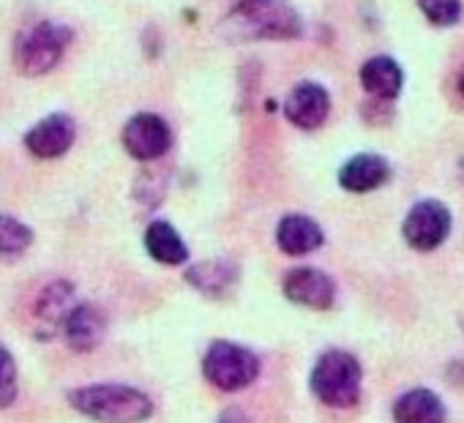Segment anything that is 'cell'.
Listing matches in <instances>:
<instances>
[{
    "instance_id": "d6986e66",
    "label": "cell",
    "mask_w": 464,
    "mask_h": 423,
    "mask_svg": "<svg viewBox=\"0 0 464 423\" xmlns=\"http://www.w3.org/2000/svg\"><path fill=\"white\" fill-rule=\"evenodd\" d=\"M34 244V230L28 225H23L14 216L0 214V260L4 263H14L20 260Z\"/></svg>"
},
{
    "instance_id": "3957f363",
    "label": "cell",
    "mask_w": 464,
    "mask_h": 423,
    "mask_svg": "<svg viewBox=\"0 0 464 423\" xmlns=\"http://www.w3.org/2000/svg\"><path fill=\"white\" fill-rule=\"evenodd\" d=\"M312 393L336 409H347L358 404L361 385H363V369L358 358L347 350H328L317 358L312 374H309Z\"/></svg>"
},
{
    "instance_id": "6da1fadb",
    "label": "cell",
    "mask_w": 464,
    "mask_h": 423,
    "mask_svg": "<svg viewBox=\"0 0 464 423\" xmlns=\"http://www.w3.org/2000/svg\"><path fill=\"white\" fill-rule=\"evenodd\" d=\"M224 31L244 42H285L304 36V20L290 0H238Z\"/></svg>"
},
{
    "instance_id": "277c9868",
    "label": "cell",
    "mask_w": 464,
    "mask_h": 423,
    "mask_svg": "<svg viewBox=\"0 0 464 423\" xmlns=\"http://www.w3.org/2000/svg\"><path fill=\"white\" fill-rule=\"evenodd\" d=\"M202 374L205 380L224 390V393H236L249 388L260 377V358L236 341H213L202 358Z\"/></svg>"
},
{
    "instance_id": "30bf717a",
    "label": "cell",
    "mask_w": 464,
    "mask_h": 423,
    "mask_svg": "<svg viewBox=\"0 0 464 423\" xmlns=\"http://www.w3.org/2000/svg\"><path fill=\"white\" fill-rule=\"evenodd\" d=\"M331 112V96L328 91L320 85V82H298L287 101H285V115L287 120L295 126V129H304V131H314L325 123Z\"/></svg>"
},
{
    "instance_id": "ffe728a7",
    "label": "cell",
    "mask_w": 464,
    "mask_h": 423,
    "mask_svg": "<svg viewBox=\"0 0 464 423\" xmlns=\"http://www.w3.org/2000/svg\"><path fill=\"white\" fill-rule=\"evenodd\" d=\"M418 9L437 28H453L464 17L461 0H418Z\"/></svg>"
},
{
    "instance_id": "8fae6325",
    "label": "cell",
    "mask_w": 464,
    "mask_h": 423,
    "mask_svg": "<svg viewBox=\"0 0 464 423\" xmlns=\"http://www.w3.org/2000/svg\"><path fill=\"white\" fill-rule=\"evenodd\" d=\"M391 180V161L380 153H358L339 169V186L353 194H369Z\"/></svg>"
},
{
    "instance_id": "e0dca14e",
    "label": "cell",
    "mask_w": 464,
    "mask_h": 423,
    "mask_svg": "<svg viewBox=\"0 0 464 423\" xmlns=\"http://www.w3.org/2000/svg\"><path fill=\"white\" fill-rule=\"evenodd\" d=\"M396 423H445V404L429 388H412L393 404Z\"/></svg>"
},
{
    "instance_id": "7c38bea8",
    "label": "cell",
    "mask_w": 464,
    "mask_h": 423,
    "mask_svg": "<svg viewBox=\"0 0 464 423\" xmlns=\"http://www.w3.org/2000/svg\"><path fill=\"white\" fill-rule=\"evenodd\" d=\"M107 336V314L93 303H80L63 325V339L74 352H93Z\"/></svg>"
},
{
    "instance_id": "5bb4252c",
    "label": "cell",
    "mask_w": 464,
    "mask_h": 423,
    "mask_svg": "<svg viewBox=\"0 0 464 423\" xmlns=\"http://www.w3.org/2000/svg\"><path fill=\"white\" fill-rule=\"evenodd\" d=\"M276 244L285 255L304 257V255L317 252L325 244V233L314 219H309L304 214H290L276 227Z\"/></svg>"
},
{
    "instance_id": "ba28073f",
    "label": "cell",
    "mask_w": 464,
    "mask_h": 423,
    "mask_svg": "<svg viewBox=\"0 0 464 423\" xmlns=\"http://www.w3.org/2000/svg\"><path fill=\"white\" fill-rule=\"evenodd\" d=\"M282 293L287 301L312 312H328L336 303V284L320 268H293L285 274Z\"/></svg>"
},
{
    "instance_id": "ac0fdd59",
    "label": "cell",
    "mask_w": 464,
    "mask_h": 423,
    "mask_svg": "<svg viewBox=\"0 0 464 423\" xmlns=\"http://www.w3.org/2000/svg\"><path fill=\"white\" fill-rule=\"evenodd\" d=\"M145 249L161 265H183L188 260V246L169 222H150L145 230Z\"/></svg>"
},
{
    "instance_id": "7402d4cb",
    "label": "cell",
    "mask_w": 464,
    "mask_h": 423,
    "mask_svg": "<svg viewBox=\"0 0 464 423\" xmlns=\"http://www.w3.org/2000/svg\"><path fill=\"white\" fill-rule=\"evenodd\" d=\"M459 93L464 96V69H461V74H459Z\"/></svg>"
},
{
    "instance_id": "52a82bcc",
    "label": "cell",
    "mask_w": 464,
    "mask_h": 423,
    "mask_svg": "<svg viewBox=\"0 0 464 423\" xmlns=\"http://www.w3.org/2000/svg\"><path fill=\"white\" fill-rule=\"evenodd\" d=\"M123 148L137 161H156L172 148V129L153 112H140L123 126Z\"/></svg>"
},
{
    "instance_id": "8992f818",
    "label": "cell",
    "mask_w": 464,
    "mask_h": 423,
    "mask_svg": "<svg viewBox=\"0 0 464 423\" xmlns=\"http://www.w3.org/2000/svg\"><path fill=\"white\" fill-rule=\"evenodd\" d=\"M450 227H453V216H450L445 202L420 199L407 210L404 225H401V236H404L410 249L426 255V252L440 249L448 241Z\"/></svg>"
},
{
    "instance_id": "9c48e42d",
    "label": "cell",
    "mask_w": 464,
    "mask_h": 423,
    "mask_svg": "<svg viewBox=\"0 0 464 423\" xmlns=\"http://www.w3.org/2000/svg\"><path fill=\"white\" fill-rule=\"evenodd\" d=\"M77 139V123L66 112H53L25 131V148L36 159H58Z\"/></svg>"
},
{
    "instance_id": "2e32d148",
    "label": "cell",
    "mask_w": 464,
    "mask_h": 423,
    "mask_svg": "<svg viewBox=\"0 0 464 423\" xmlns=\"http://www.w3.org/2000/svg\"><path fill=\"white\" fill-rule=\"evenodd\" d=\"M361 88L380 101H393L399 99L401 88H404V72L401 66L388 58V55H374L361 66Z\"/></svg>"
},
{
    "instance_id": "7a4b0ae2",
    "label": "cell",
    "mask_w": 464,
    "mask_h": 423,
    "mask_svg": "<svg viewBox=\"0 0 464 423\" xmlns=\"http://www.w3.org/2000/svg\"><path fill=\"white\" fill-rule=\"evenodd\" d=\"M69 404L99 423H142L153 415V401L142 390L118 382L82 385L69 393Z\"/></svg>"
},
{
    "instance_id": "4fadbf2b",
    "label": "cell",
    "mask_w": 464,
    "mask_h": 423,
    "mask_svg": "<svg viewBox=\"0 0 464 423\" xmlns=\"http://www.w3.org/2000/svg\"><path fill=\"white\" fill-rule=\"evenodd\" d=\"M80 306L77 301V293H74V284L58 279V282H50L39 298H36V306H34V314L36 320L47 328V336L55 333V331H63L66 320L72 317V312Z\"/></svg>"
},
{
    "instance_id": "44dd1931",
    "label": "cell",
    "mask_w": 464,
    "mask_h": 423,
    "mask_svg": "<svg viewBox=\"0 0 464 423\" xmlns=\"http://www.w3.org/2000/svg\"><path fill=\"white\" fill-rule=\"evenodd\" d=\"M17 361L14 355L0 344V409H6L17 401L20 380H17Z\"/></svg>"
},
{
    "instance_id": "5b68a950",
    "label": "cell",
    "mask_w": 464,
    "mask_h": 423,
    "mask_svg": "<svg viewBox=\"0 0 464 423\" xmlns=\"http://www.w3.org/2000/svg\"><path fill=\"white\" fill-rule=\"evenodd\" d=\"M69 44H72V28L58 23H39L17 36L14 63L25 77L50 74L61 63Z\"/></svg>"
},
{
    "instance_id": "9a60e30c",
    "label": "cell",
    "mask_w": 464,
    "mask_h": 423,
    "mask_svg": "<svg viewBox=\"0 0 464 423\" xmlns=\"http://www.w3.org/2000/svg\"><path fill=\"white\" fill-rule=\"evenodd\" d=\"M238 279H241V271L232 260H205L186 271V282L208 298L229 295L236 290Z\"/></svg>"
}]
</instances>
